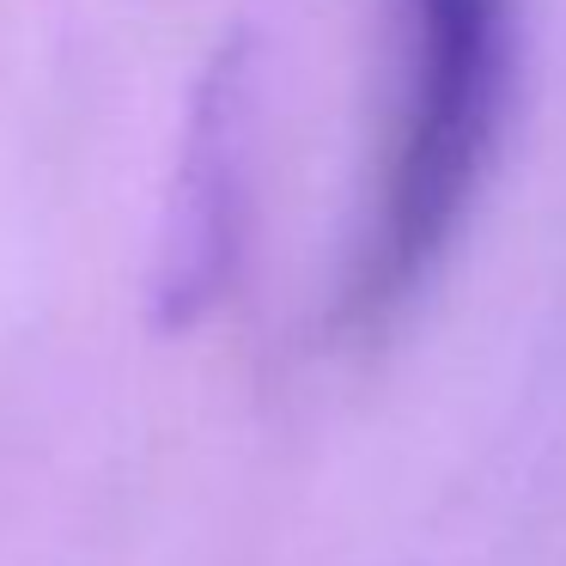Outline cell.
I'll list each match as a JSON object with an SVG mask.
<instances>
[{"label": "cell", "mask_w": 566, "mask_h": 566, "mask_svg": "<svg viewBox=\"0 0 566 566\" xmlns=\"http://www.w3.org/2000/svg\"><path fill=\"white\" fill-rule=\"evenodd\" d=\"M402 104L354 262V311H390L451 244L493 159L517 67L512 0H402Z\"/></svg>", "instance_id": "6da1fadb"}]
</instances>
